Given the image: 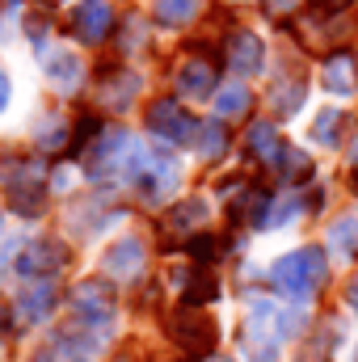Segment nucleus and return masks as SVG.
<instances>
[{
  "instance_id": "1",
  "label": "nucleus",
  "mask_w": 358,
  "mask_h": 362,
  "mask_svg": "<svg viewBox=\"0 0 358 362\" xmlns=\"http://www.w3.org/2000/svg\"><path fill=\"white\" fill-rule=\"evenodd\" d=\"M304 329V312H287L270 299H258L249 308V320H245V346H249V358L253 362H274L282 341L295 337Z\"/></svg>"
},
{
  "instance_id": "2",
  "label": "nucleus",
  "mask_w": 358,
  "mask_h": 362,
  "mask_svg": "<svg viewBox=\"0 0 358 362\" xmlns=\"http://www.w3.org/2000/svg\"><path fill=\"white\" fill-rule=\"evenodd\" d=\"M325 274H329V266H325L321 249H295V253H287L270 266V282H274L278 295L304 303L316 286H325Z\"/></svg>"
},
{
  "instance_id": "3",
  "label": "nucleus",
  "mask_w": 358,
  "mask_h": 362,
  "mask_svg": "<svg viewBox=\"0 0 358 362\" xmlns=\"http://www.w3.org/2000/svg\"><path fill=\"white\" fill-rule=\"evenodd\" d=\"M169 337L178 341L185 354L211 358V350H215V341H219V329H215V320L202 316L198 308H181L178 316L169 320Z\"/></svg>"
},
{
  "instance_id": "4",
  "label": "nucleus",
  "mask_w": 358,
  "mask_h": 362,
  "mask_svg": "<svg viewBox=\"0 0 358 362\" xmlns=\"http://www.w3.org/2000/svg\"><path fill=\"white\" fill-rule=\"evenodd\" d=\"M135 181H139V194H144L148 202H161V198L178 185V160H173L169 152H139Z\"/></svg>"
},
{
  "instance_id": "5",
  "label": "nucleus",
  "mask_w": 358,
  "mask_h": 362,
  "mask_svg": "<svg viewBox=\"0 0 358 362\" xmlns=\"http://www.w3.org/2000/svg\"><path fill=\"white\" fill-rule=\"evenodd\" d=\"M148 131L161 135V139H169V144H185V139H194L202 127L181 110L173 97H161V101H152V110H148Z\"/></svg>"
},
{
  "instance_id": "6",
  "label": "nucleus",
  "mask_w": 358,
  "mask_h": 362,
  "mask_svg": "<svg viewBox=\"0 0 358 362\" xmlns=\"http://www.w3.org/2000/svg\"><path fill=\"white\" fill-rule=\"evenodd\" d=\"M13 266H17V274H25V278H51L55 270L68 266V249L55 245V240H30V245L17 249Z\"/></svg>"
},
{
  "instance_id": "7",
  "label": "nucleus",
  "mask_w": 358,
  "mask_h": 362,
  "mask_svg": "<svg viewBox=\"0 0 358 362\" xmlns=\"http://www.w3.org/2000/svg\"><path fill=\"white\" fill-rule=\"evenodd\" d=\"M51 308H55V282H51V278H34L30 286L17 291L13 316H17L21 329H30V325H42V320L51 316Z\"/></svg>"
},
{
  "instance_id": "8",
  "label": "nucleus",
  "mask_w": 358,
  "mask_h": 362,
  "mask_svg": "<svg viewBox=\"0 0 358 362\" xmlns=\"http://www.w3.org/2000/svg\"><path fill=\"white\" fill-rule=\"evenodd\" d=\"M72 30L85 38V42H101L110 30H114V8L105 0H81L76 13H72Z\"/></svg>"
},
{
  "instance_id": "9",
  "label": "nucleus",
  "mask_w": 358,
  "mask_h": 362,
  "mask_svg": "<svg viewBox=\"0 0 358 362\" xmlns=\"http://www.w3.org/2000/svg\"><path fill=\"white\" fill-rule=\"evenodd\" d=\"M224 55H228V68L241 72V76H253V72H262V64H266V47H262V38L249 34V30L232 34Z\"/></svg>"
},
{
  "instance_id": "10",
  "label": "nucleus",
  "mask_w": 358,
  "mask_h": 362,
  "mask_svg": "<svg viewBox=\"0 0 358 362\" xmlns=\"http://www.w3.org/2000/svg\"><path fill=\"white\" fill-rule=\"evenodd\" d=\"M72 303H76L81 320L93 325V329H105V325H110V316H114V299H110V291H105L101 282H85V286H76Z\"/></svg>"
},
{
  "instance_id": "11",
  "label": "nucleus",
  "mask_w": 358,
  "mask_h": 362,
  "mask_svg": "<svg viewBox=\"0 0 358 362\" xmlns=\"http://www.w3.org/2000/svg\"><path fill=\"white\" fill-rule=\"evenodd\" d=\"M42 194H47L42 173L17 165V173H13V181H8V202H13L21 215H38V211H42Z\"/></svg>"
},
{
  "instance_id": "12",
  "label": "nucleus",
  "mask_w": 358,
  "mask_h": 362,
  "mask_svg": "<svg viewBox=\"0 0 358 362\" xmlns=\"http://www.w3.org/2000/svg\"><path fill=\"white\" fill-rule=\"evenodd\" d=\"M321 81H325V89L333 93H354L358 89V64L350 51H333L325 64H321Z\"/></svg>"
},
{
  "instance_id": "13",
  "label": "nucleus",
  "mask_w": 358,
  "mask_h": 362,
  "mask_svg": "<svg viewBox=\"0 0 358 362\" xmlns=\"http://www.w3.org/2000/svg\"><path fill=\"white\" fill-rule=\"evenodd\" d=\"M139 270H144V245H139L135 236H127L122 245H114V249L105 253V274H114V278H135Z\"/></svg>"
},
{
  "instance_id": "14",
  "label": "nucleus",
  "mask_w": 358,
  "mask_h": 362,
  "mask_svg": "<svg viewBox=\"0 0 358 362\" xmlns=\"http://www.w3.org/2000/svg\"><path fill=\"white\" fill-rule=\"evenodd\" d=\"M42 64H47V76H51V81H55V85H59L64 93H72L76 85H81V76H85L81 59H76L72 51H64V47H55V51L42 59Z\"/></svg>"
},
{
  "instance_id": "15",
  "label": "nucleus",
  "mask_w": 358,
  "mask_h": 362,
  "mask_svg": "<svg viewBox=\"0 0 358 362\" xmlns=\"http://www.w3.org/2000/svg\"><path fill=\"white\" fill-rule=\"evenodd\" d=\"M228 215H232V219H258V223L266 228V215H270V198H266V189L241 185V189H236V198L228 202Z\"/></svg>"
},
{
  "instance_id": "16",
  "label": "nucleus",
  "mask_w": 358,
  "mask_h": 362,
  "mask_svg": "<svg viewBox=\"0 0 358 362\" xmlns=\"http://www.w3.org/2000/svg\"><path fill=\"white\" fill-rule=\"evenodd\" d=\"M178 89L185 93L190 101H194V97H211V89H215V68L202 64V59H190L178 72Z\"/></svg>"
},
{
  "instance_id": "17",
  "label": "nucleus",
  "mask_w": 358,
  "mask_h": 362,
  "mask_svg": "<svg viewBox=\"0 0 358 362\" xmlns=\"http://www.w3.org/2000/svg\"><path fill=\"white\" fill-rule=\"evenodd\" d=\"M249 105H253V93L245 89L241 81H236V85H224V89L215 93V114H219V118H236V114H249Z\"/></svg>"
},
{
  "instance_id": "18",
  "label": "nucleus",
  "mask_w": 358,
  "mask_h": 362,
  "mask_svg": "<svg viewBox=\"0 0 358 362\" xmlns=\"http://www.w3.org/2000/svg\"><path fill=\"white\" fill-rule=\"evenodd\" d=\"M249 148L262 156V160H278V152H282V139H278V131H274V122H253L249 127Z\"/></svg>"
},
{
  "instance_id": "19",
  "label": "nucleus",
  "mask_w": 358,
  "mask_h": 362,
  "mask_svg": "<svg viewBox=\"0 0 358 362\" xmlns=\"http://www.w3.org/2000/svg\"><path fill=\"white\" fill-rule=\"evenodd\" d=\"M198 4H202V0H156V4H152V17H156L161 25H185V21L198 13Z\"/></svg>"
},
{
  "instance_id": "20",
  "label": "nucleus",
  "mask_w": 358,
  "mask_h": 362,
  "mask_svg": "<svg viewBox=\"0 0 358 362\" xmlns=\"http://www.w3.org/2000/svg\"><path fill=\"white\" fill-rule=\"evenodd\" d=\"M329 245H333L337 253H350V257H358V215H346L342 223H333Z\"/></svg>"
},
{
  "instance_id": "21",
  "label": "nucleus",
  "mask_w": 358,
  "mask_h": 362,
  "mask_svg": "<svg viewBox=\"0 0 358 362\" xmlns=\"http://www.w3.org/2000/svg\"><path fill=\"white\" fill-rule=\"evenodd\" d=\"M219 295V282L211 278L207 270H198L190 278V286H185V308H198V303H211Z\"/></svg>"
},
{
  "instance_id": "22",
  "label": "nucleus",
  "mask_w": 358,
  "mask_h": 362,
  "mask_svg": "<svg viewBox=\"0 0 358 362\" xmlns=\"http://www.w3.org/2000/svg\"><path fill=\"white\" fill-rule=\"evenodd\" d=\"M282 173H287V181H295V177H308V169H312V160L299 152V148H291V144H282V152H278V160H274Z\"/></svg>"
},
{
  "instance_id": "23",
  "label": "nucleus",
  "mask_w": 358,
  "mask_h": 362,
  "mask_svg": "<svg viewBox=\"0 0 358 362\" xmlns=\"http://www.w3.org/2000/svg\"><path fill=\"white\" fill-rule=\"evenodd\" d=\"M337 131H342V110H321V118L312 122V135H316L325 148H333V144H337Z\"/></svg>"
},
{
  "instance_id": "24",
  "label": "nucleus",
  "mask_w": 358,
  "mask_h": 362,
  "mask_svg": "<svg viewBox=\"0 0 358 362\" xmlns=\"http://www.w3.org/2000/svg\"><path fill=\"white\" fill-rule=\"evenodd\" d=\"M202 211H207V202H198V198H190L185 206H178L169 219H165V232H185L190 223H198L202 219Z\"/></svg>"
},
{
  "instance_id": "25",
  "label": "nucleus",
  "mask_w": 358,
  "mask_h": 362,
  "mask_svg": "<svg viewBox=\"0 0 358 362\" xmlns=\"http://www.w3.org/2000/svg\"><path fill=\"white\" fill-rule=\"evenodd\" d=\"M185 249H190V257H194V262H198L202 270H207V266H211V262L219 257V240H215V236H194V240H190Z\"/></svg>"
},
{
  "instance_id": "26",
  "label": "nucleus",
  "mask_w": 358,
  "mask_h": 362,
  "mask_svg": "<svg viewBox=\"0 0 358 362\" xmlns=\"http://www.w3.org/2000/svg\"><path fill=\"white\" fill-rule=\"evenodd\" d=\"M270 101H274V110H278V114H291V110H299V105H304V85H299V81H295L291 89H287V85H278Z\"/></svg>"
},
{
  "instance_id": "27",
  "label": "nucleus",
  "mask_w": 358,
  "mask_h": 362,
  "mask_svg": "<svg viewBox=\"0 0 358 362\" xmlns=\"http://www.w3.org/2000/svg\"><path fill=\"white\" fill-rule=\"evenodd\" d=\"M224 144H228V139H224V127H219V122H207V127L198 131V148H202V156H219Z\"/></svg>"
},
{
  "instance_id": "28",
  "label": "nucleus",
  "mask_w": 358,
  "mask_h": 362,
  "mask_svg": "<svg viewBox=\"0 0 358 362\" xmlns=\"http://www.w3.org/2000/svg\"><path fill=\"white\" fill-rule=\"evenodd\" d=\"M262 4H266L270 13H287L291 8V0H262Z\"/></svg>"
},
{
  "instance_id": "29",
  "label": "nucleus",
  "mask_w": 358,
  "mask_h": 362,
  "mask_svg": "<svg viewBox=\"0 0 358 362\" xmlns=\"http://www.w3.org/2000/svg\"><path fill=\"white\" fill-rule=\"evenodd\" d=\"M4 105H8V76L0 72V114H4Z\"/></svg>"
},
{
  "instance_id": "30",
  "label": "nucleus",
  "mask_w": 358,
  "mask_h": 362,
  "mask_svg": "<svg viewBox=\"0 0 358 362\" xmlns=\"http://www.w3.org/2000/svg\"><path fill=\"white\" fill-rule=\"evenodd\" d=\"M346 299H350V308H354V312H358V278H354V282H350V291H346Z\"/></svg>"
},
{
  "instance_id": "31",
  "label": "nucleus",
  "mask_w": 358,
  "mask_h": 362,
  "mask_svg": "<svg viewBox=\"0 0 358 362\" xmlns=\"http://www.w3.org/2000/svg\"><path fill=\"white\" fill-rule=\"evenodd\" d=\"M207 362H232V358H207Z\"/></svg>"
},
{
  "instance_id": "32",
  "label": "nucleus",
  "mask_w": 358,
  "mask_h": 362,
  "mask_svg": "<svg viewBox=\"0 0 358 362\" xmlns=\"http://www.w3.org/2000/svg\"><path fill=\"white\" fill-rule=\"evenodd\" d=\"M354 189H358V177H354Z\"/></svg>"
}]
</instances>
